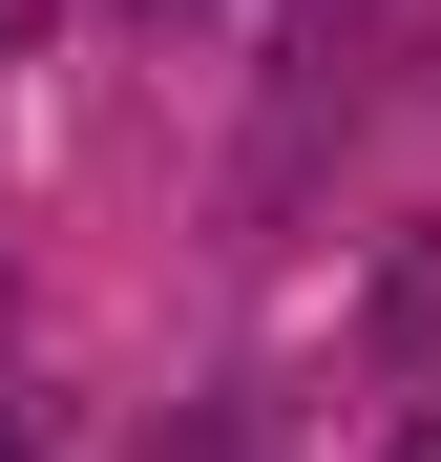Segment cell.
I'll use <instances>...</instances> for the list:
<instances>
[{
  "label": "cell",
  "mask_w": 441,
  "mask_h": 462,
  "mask_svg": "<svg viewBox=\"0 0 441 462\" xmlns=\"http://www.w3.org/2000/svg\"><path fill=\"white\" fill-rule=\"evenodd\" d=\"M0 462H22V420H0Z\"/></svg>",
  "instance_id": "6da1fadb"
}]
</instances>
